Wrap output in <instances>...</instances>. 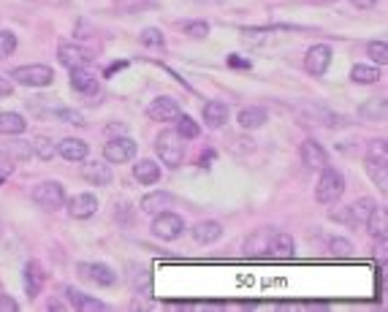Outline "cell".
<instances>
[{"label": "cell", "instance_id": "17", "mask_svg": "<svg viewBox=\"0 0 388 312\" xmlns=\"http://www.w3.org/2000/svg\"><path fill=\"white\" fill-rule=\"evenodd\" d=\"M266 252H272V255H277V258H291L293 252H296V242H293L291 234L277 231V234H272V236L266 239Z\"/></svg>", "mask_w": 388, "mask_h": 312}, {"label": "cell", "instance_id": "38", "mask_svg": "<svg viewBox=\"0 0 388 312\" xmlns=\"http://www.w3.org/2000/svg\"><path fill=\"white\" fill-rule=\"evenodd\" d=\"M11 174H14V160L0 150V182H3V180H8Z\"/></svg>", "mask_w": 388, "mask_h": 312}, {"label": "cell", "instance_id": "32", "mask_svg": "<svg viewBox=\"0 0 388 312\" xmlns=\"http://www.w3.org/2000/svg\"><path fill=\"white\" fill-rule=\"evenodd\" d=\"M367 55L372 58V62H378L380 68H383V65H388V46H386V41H372V44L367 46Z\"/></svg>", "mask_w": 388, "mask_h": 312}, {"label": "cell", "instance_id": "2", "mask_svg": "<svg viewBox=\"0 0 388 312\" xmlns=\"http://www.w3.org/2000/svg\"><path fill=\"white\" fill-rule=\"evenodd\" d=\"M321 171H324V174H321V180H318V185H315V198H318L321 204H337V201L342 198V193H345V177H342V171L334 168V166H324Z\"/></svg>", "mask_w": 388, "mask_h": 312}, {"label": "cell", "instance_id": "18", "mask_svg": "<svg viewBox=\"0 0 388 312\" xmlns=\"http://www.w3.org/2000/svg\"><path fill=\"white\" fill-rule=\"evenodd\" d=\"M82 177L96 187L109 185V182H112V168H109L106 163H100V160H90V163L82 166Z\"/></svg>", "mask_w": 388, "mask_h": 312}, {"label": "cell", "instance_id": "30", "mask_svg": "<svg viewBox=\"0 0 388 312\" xmlns=\"http://www.w3.org/2000/svg\"><path fill=\"white\" fill-rule=\"evenodd\" d=\"M177 133H179L182 139H198L201 125L195 123L191 114H182V112H179V117H177Z\"/></svg>", "mask_w": 388, "mask_h": 312}, {"label": "cell", "instance_id": "41", "mask_svg": "<svg viewBox=\"0 0 388 312\" xmlns=\"http://www.w3.org/2000/svg\"><path fill=\"white\" fill-rule=\"evenodd\" d=\"M11 93H14V85H11V79L0 76V98H8Z\"/></svg>", "mask_w": 388, "mask_h": 312}, {"label": "cell", "instance_id": "26", "mask_svg": "<svg viewBox=\"0 0 388 312\" xmlns=\"http://www.w3.org/2000/svg\"><path fill=\"white\" fill-rule=\"evenodd\" d=\"M367 231L372 234V236H380V239H386V231H388V215L383 207H375L372 209V215L367 218Z\"/></svg>", "mask_w": 388, "mask_h": 312}, {"label": "cell", "instance_id": "23", "mask_svg": "<svg viewBox=\"0 0 388 312\" xmlns=\"http://www.w3.org/2000/svg\"><path fill=\"white\" fill-rule=\"evenodd\" d=\"M44 282H46V275H44L41 263L30 261V263L25 266V291H28V296H30V299H35V296L41 293Z\"/></svg>", "mask_w": 388, "mask_h": 312}, {"label": "cell", "instance_id": "39", "mask_svg": "<svg viewBox=\"0 0 388 312\" xmlns=\"http://www.w3.org/2000/svg\"><path fill=\"white\" fill-rule=\"evenodd\" d=\"M185 33L193 35V38H204V35L209 33V25H206V22H188V25H185Z\"/></svg>", "mask_w": 388, "mask_h": 312}, {"label": "cell", "instance_id": "13", "mask_svg": "<svg viewBox=\"0 0 388 312\" xmlns=\"http://www.w3.org/2000/svg\"><path fill=\"white\" fill-rule=\"evenodd\" d=\"M301 163H304L307 168H312V171H321L324 166H328V155H326V150L315 141V139H307V141L301 144Z\"/></svg>", "mask_w": 388, "mask_h": 312}, {"label": "cell", "instance_id": "7", "mask_svg": "<svg viewBox=\"0 0 388 312\" xmlns=\"http://www.w3.org/2000/svg\"><path fill=\"white\" fill-rule=\"evenodd\" d=\"M76 272H79V277L96 282V285H100V288H112V285H117V272H114L112 266H106V263H79Z\"/></svg>", "mask_w": 388, "mask_h": 312}, {"label": "cell", "instance_id": "11", "mask_svg": "<svg viewBox=\"0 0 388 312\" xmlns=\"http://www.w3.org/2000/svg\"><path fill=\"white\" fill-rule=\"evenodd\" d=\"M331 65V46L328 44H315L307 49V71L312 76H324Z\"/></svg>", "mask_w": 388, "mask_h": 312}, {"label": "cell", "instance_id": "25", "mask_svg": "<svg viewBox=\"0 0 388 312\" xmlns=\"http://www.w3.org/2000/svg\"><path fill=\"white\" fill-rule=\"evenodd\" d=\"M25 117L22 114H17V112H0V133L3 136H19V133H25Z\"/></svg>", "mask_w": 388, "mask_h": 312}, {"label": "cell", "instance_id": "9", "mask_svg": "<svg viewBox=\"0 0 388 312\" xmlns=\"http://www.w3.org/2000/svg\"><path fill=\"white\" fill-rule=\"evenodd\" d=\"M179 103L174 101V98H168V95H161V98H155L150 106H147V114L155 120V123H171V120H177L179 117Z\"/></svg>", "mask_w": 388, "mask_h": 312}, {"label": "cell", "instance_id": "22", "mask_svg": "<svg viewBox=\"0 0 388 312\" xmlns=\"http://www.w3.org/2000/svg\"><path fill=\"white\" fill-rule=\"evenodd\" d=\"M204 123L209 128H223L228 123V106L223 101H206L204 103Z\"/></svg>", "mask_w": 388, "mask_h": 312}, {"label": "cell", "instance_id": "29", "mask_svg": "<svg viewBox=\"0 0 388 312\" xmlns=\"http://www.w3.org/2000/svg\"><path fill=\"white\" fill-rule=\"evenodd\" d=\"M3 153L11 157V160H30L33 144L30 141H22V139H14V141H8V147Z\"/></svg>", "mask_w": 388, "mask_h": 312}, {"label": "cell", "instance_id": "10", "mask_svg": "<svg viewBox=\"0 0 388 312\" xmlns=\"http://www.w3.org/2000/svg\"><path fill=\"white\" fill-rule=\"evenodd\" d=\"M58 58L65 68H82V65H90L93 62V52L79 46V44H60L58 49Z\"/></svg>", "mask_w": 388, "mask_h": 312}, {"label": "cell", "instance_id": "24", "mask_svg": "<svg viewBox=\"0 0 388 312\" xmlns=\"http://www.w3.org/2000/svg\"><path fill=\"white\" fill-rule=\"evenodd\" d=\"M133 177L141 185H155V182H161V166L155 160H139L133 166Z\"/></svg>", "mask_w": 388, "mask_h": 312}, {"label": "cell", "instance_id": "43", "mask_svg": "<svg viewBox=\"0 0 388 312\" xmlns=\"http://www.w3.org/2000/svg\"><path fill=\"white\" fill-rule=\"evenodd\" d=\"M375 3H378V0H353V6H356V8H364V11H367V8H372Z\"/></svg>", "mask_w": 388, "mask_h": 312}, {"label": "cell", "instance_id": "14", "mask_svg": "<svg viewBox=\"0 0 388 312\" xmlns=\"http://www.w3.org/2000/svg\"><path fill=\"white\" fill-rule=\"evenodd\" d=\"M68 71H71V87H73L76 93H82V95L98 93V76L93 71H87V65H82V68H68Z\"/></svg>", "mask_w": 388, "mask_h": 312}, {"label": "cell", "instance_id": "40", "mask_svg": "<svg viewBox=\"0 0 388 312\" xmlns=\"http://www.w3.org/2000/svg\"><path fill=\"white\" fill-rule=\"evenodd\" d=\"M17 310H19V304L11 296H3L0 293V312H17Z\"/></svg>", "mask_w": 388, "mask_h": 312}, {"label": "cell", "instance_id": "5", "mask_svg": "<svg viewBox=\"0 0 388 312\" xmlns=\"http://www.w3.org/2000/svg\"><path fill=\"white\" fill-rule=\"evenodd\" d=\"M182 231H185V220L179 218V215H174V212H158L155 220H152V234L163 239V242H174V239H179L182 236Z\"/></svg>", "mask_w": 388, "mask_h": 312}, {"label": "cell", "instance_id": "12", "mask_svg": "<svg viewBox=\"0 0 388 312\" xmlns=\"http://www.w3.org/2000/svg\"><path fill=\"white\" fill-rule=\"evenodd\" d=\"M98 212V198L93 193H79L68 201V215L73 220H87Z\"/></svg>", "mask_w": 388, "mask_h": 312}, {"label": "cell", "instance_id": "37", "mask_svg": "<svg viewBox=\"0 0 388 312\" xmlns=\"http://www.w3.org/2000/svg\"><path fill=\"white\" fill-rule=\"evenodd\" d=\"M361 114H364V117H380V120H383V117H386V103H383V101H380V103L375 101V103L364 106V109H361Z\"/></svg>", "mask_w": 388, "mask_h": 312}, {"label": "cell", "instance_id": "1", "mask_svg": "<svg viewBox=\"0 0 388 312\" xmlns=\"http://www.w3.org/2000/svg\"><path fill=\"white\" fill-rule=\"evenodd\" d=\"M155 153H158L163 166L179 168L185 160V139L177 130H161L155 139Z\"/></svg>", "mask_w": 388, "mask_h": 312}, {"label": "cell", "instance_id": "3", "mask_svg": "<svg viewBox=\"0 0 388 312\" xmlns=\"http://www.w3.org/2000/svg\"><path fill=\"white\" fill-rule=\"evenodd\" d=\"M11 79L17 85H25V87H49L55 82V71L49 65H41V62H35V65H19V68L11 71Z\"/></svg>", "mask_w": 388, "mask_h": 312}, {"label": "cell", "instance_id": "16", "mask_svg": "<svg viewBox=\"0 0 388 312\" xmlns=\"http://www.w3.org/2000/svg\"><path fill=\"white\" fill-rule=\"evenodd\" d=\"M87 153H90V147H87V141H82V139H63V141L58 144V155H63L68 163H82V160H87Z\"/></svg>", "mask_w": 388, "mask_h": 312}, {"label": "cell", "instance_id": "21", "mask_svg": "<svg viewBox=\"0 0 388 312\" xmlns=\"http://www.w3.org/2000/svg\"><path fill=\"white\" fill-rule=\"evenodd\" d=\"M193 236L198 245H215L223 236V225L218 220H204L193 228Z\"/></svg>", "mask_w": 388, "mask_h": 312}, {"label": "cell", "instance_id": "35", "mask_svg": "<svg viewBox=\"0 0 388 312\" xmlns=\"http://www.w3.org/2000/svg\"><path fill=\"white\" fill-rule=\"evenodd\" d=\"M331 252L334 255H340V258H348V255H353V245L348 242V239H331Z\"/></svg>", "mask_w": 388, "mask_h": 312}, {"label": "cell", "instance_id": "19", "mask_svg": "<svg viewBox=\"0 0 388 312\" xmlns=\"http://www.w3.org/2000/svg\"><path fill=\"white\" fill-rule=\"evenodd\" d=\"M375 207H378L375 198H358L356 204H351V207L345 209V223H351V225H364Z\"/></svg>", "mask_w": 388, "mask_h": 312}, {"label": "cell", "instance_id": "20", "mask_svg": "<svg viewBox=\"0 0 388 312\" xmlns=\"http://www.w3.org/2000/svg\"><path fill=\"white\" fill-rule=\"evenodd\" d=\"M65 296H68L71 307H76L79 312H100V310H106V304H103V302H98V299H93V296H87V293L76 291V288H65Z\"/></svg>", "mask_w": 388, "mask_h": 312}, {"label": "cell", "instance_id": "42", "mask_svg": "<svg viewBox=\"0 0 388 312\" xmlns=\"http://www.w3.org/2000/svg\"><path fill=\"white\" fill-rule=\"evenodd\" d=\"M228 62H231V65H236V68H250V62L239 60V55H231V58H228Z\"/></svg>", "mask_w": 388, "mask_h": 312}, {"label": "cell", "instance_id": "8", "mask_svg": "<svg viewBox=\"0 0 388 312\" xmlns=\"http://www.w3.org/2000/svg\"><path fill=\"white\" fill-rule=\"evenodd\" d=\"M364 168H367L369 180L380 187V193H388V160H386V153H380V155H378V153L372 150V155H367V160H364Z\"/></svg>", "mask_w": 388, "mask_h": 312}, {"label": "cell", "instance_id": "34", "mask_svg": "<svg viewBox=\"0 0 388 312\" xmlns=\"http://www.w3.org/2000/svg\"><path fill=\"white\" fill-rule=\"evenodd\" d=\"M139 38H141L144 46H163V33L158 28H144Z\"/></svg>", "mask_w": 388, "mask_h": 312}, {"label": "cell", "instance_id": "28", "mask_svg": "<svg viewBox=\"0 0 388 312\" xmlns=\"http://www.w3.org/2000/svg\"><path fill=\"white\" fill-rule=\"evenodd\" d=\"M351 79L358 85H375L380 79V65H353Z\"/></svg>", "mask_w": 388, "mask_h": 312}, {"label": "cell", "instance_id": "15", "mask_svg": "<svg viewBox=\"0 0 388 312\" xmlns=\"http://www.w3.org/2000/svg\"><path fill=\"white\" fill-rule=\"evenodd\" d=\"M171 204H174V196H171L168 190H155V193L144 196L139 207H141V212H147V215H158V212L171 209Z\"/></svg>", "mask_w": 388, "mask_h": 312}, {"label": "cell", "instance_id": "33", "mask_svg": "<svg viewBox=\"0 0 388 312\" xmlns=\"http://www.w3.org/2000/svg\"><path fill=\"white\" fill-rule=\"evenodd\" d=\"M17 52V35L11 31H0V58H8Z\"/></svg>", "mask_w": 388, "mask_h": 312}, {"label": "cell", "instance_id": "31", "mask_svg": "<svg viewBox=\"0 0 388 312\" xmlns=\"http://www.w3.org/2000/svg\"><path fill=\"white\" fill-rule=\"evenodd\" d=\"M33 153L41 157V160H52V157L58 155V144H52L49 136H35V141H33Z\"/></svg>", "mask_w": 388, "mask_h": 312}, {"label": "cell", "instance_id": "27", "mask_svg": "<svg viewBox=\"0 0 388 312\" xmlns=\"http://www.w3.org/2000/svg\"><path fill=\"white\" fill-rule=\"evenodd\" d=\"M263 123H266V109H261V106H247V109L239 112V125H242L245 130L261 128Z\"/></svg>", "mask_w": 388, "mask_h": 312}, {"label": "cell", "instance_id": "4", "mask_svg": "<svg viewBox=\"0 0 388 312\" xmlns=\"http://www.w3.org/2000/svg\"><path fill=\"white\" fill-rule=\"evenodd\" d=\"M33 201H35L44 212H55V209H60L65 204V190L60 182H52V180L38 182V185L33 187Z\"/></svg>", "mask_w": 388, "mask_h": 312}, {"label": "cell", "instance_id": "6", "mask_svg": "<svg viewBox=\"0 0 388 312\" xmlns=\"http://www.w3.org/2000/svg\"><path fill=\"white\" fill-rule=\"evenodd\" d=\"M136 141L128 136H117V139H109L106 147H103V157L106 163H128L136 157Z\"/></svg>", "mask_w": 388, "mask_h": 312}, {"label": "cell", "instance_id": "36", "mask_svg": "<svg viewBox=\"0 0 388 312\" xmlns=\"http://www.w3.org/2000/svg\"><path fill=\"white\" fill-rule=\"evenodd\" d=\"M58 117H60V120H65V123L68 125H76V128H85V117H82V114H79V112H73V109H60V112H58Z\"/></svg>", "mask_w": 388, "mask_h": 312}]
</instances>
